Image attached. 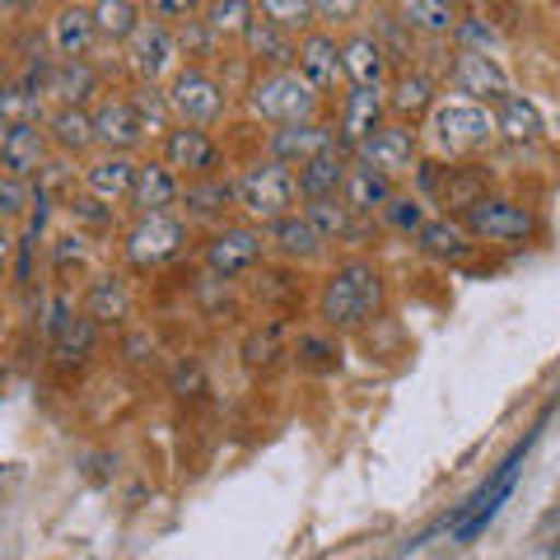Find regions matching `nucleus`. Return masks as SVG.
I'll list each match as a JSON object with an SVG mask.
<instances>
[{"label":"nucleus","mask_w":560,"mask_h":560,"mask_svg":"<svg viewBox=\"0 0 560 560\" xmlns=\"http://www.w3.org/2000/svg\"><path fill=\"white\" fill-rule=\"evenodd\" d=\"M383 308V276L374 261H341L331 267L323 290H318V318L327 331H355L364 323H374Z\"/></svg>","instance_id":"nucleus-1"},{"label":"nucleus","mask_w":560,"mask_h":560,"mask_svg":"<svg viewBox=\"0 0 560 560\" xmlns=\"http://www.w3.org/2000/svg\"><path fill=\"white\" fill-rule=\"evenodd\" d=\"M430 145L448 154V160H467V154H481L495 145V117L481 103H463V98H440L430 108L425 121Z\"/></svg>","instance_id":"nucleus-2"},{"label":"nucleus","mask_w":560,"mask_h":560,"mask_svg":"<svg viewBox=\"0 0 560 560\" xmlns=\"http://www.w3.org/2000/svg\"><path fill=\"white\" fill-rule=\"evenodd\" d=\"M234 206H238L253 224H261V230H267V224L294 215V206H300V183H294V173H290L285 164L261 160V164H253V168L238 173V183H234Z\"/></svg>","instance_id":"nucleus-3"},{"label":"nucleus","mask_w":560,"mask_h":560,"mask_svg":"<svg viewBox=\"0 0 560 560\" xmlns=\"http://www.w3.org/2000/svg\"><path fill=\"white\" fill-rule=\"evenodd\" d=\"M318 103H323V94L313 90L294 66L267 70V75L253 80V90H248L253 117L276 121V127H304V121H313V113H318Z\"/></svg>","instance_id":"nucleus-4"},{"label":"nucleus","mask_w":560,"mask_h":560,"mask_svg":"<svg viewBox=\"0 0 560 560\" xmlns=\"http://www.w3.org/2000/svg\"><path fill=\"white\" fill-rule=\"evenodd\" d=\"M523 458H528V440H523L510 458H504L495 471L486 477V486L471 495L467 504H458V514L448 518V537L458 541V547H467V541H477L490 523H495V514L504 510V500L514 495V486H518V471H523Z\"/></svg>","instance_id":"nucleus-5"},{"label":"nucleus","mask_w":560,"mask_h":560,"mask_svg":"<svg viewBox=\"0 0 560 560\" xmlns=\"http://www.w3.org/2000/svg\"><path fill=\"white\" fill-rule=\"evenodd\" d=\"M168 113L178 127H210V121H220L224 113V103H230V94H224V84L210 75V70L201 66H183V70H173V80H168Z\"/></svg>","instance_id":"nucleus-6"},{"label":"nucleus","mask_w":560,"mask_h":560,"mask_svg":"<svg viewBox=\"0 0 560 560\" xmlns=\"http://www.w3.org/2000/svg\"><path fill=\"white\" fill-rule=\"evenodd\" d=\"M463 230L481 243H528L537 234V215L523 201L481 191V197L463 210Z\"/></svg>","instance_id":"nucleus-7"},{"label":"nucleus","mask_w":560,"mask_h":560,"mask_svg":"<svg viewBox=\"0 0 560 560\" xmlns=\"http://www.w3.org/2000/svg\"><path fill=\"white\" fill-rule=\"evenodd\" d=\"M183 243H187V220H178L173 210H164V215H136V224L127 230V257L131 267L154 271L178 257Z\"/></svg>","instance_id":"nucleus-8"},{"label":"nucleus","mask_w":560,"mask_h":560,"mask_svg":"<svg viewBox=\"0 0 560 560\" xmlns=\"http://www.w3.org/2000/svg\"><path fill=\"white\" fill-rule=\"evenodd\" d=\"M448 84L463 94V103H500L504 94H514V84H510V70H504L490 51L481 47H463L458 57H453L448 66Z\"/></svg>","instance_id":"nucleus-9"},{"label":"nucleus","mask_w":560,"mask_h":560,"mask_svg":"<svg viewBox=\"0 0 560 560\" xmlns=\"http://www.w3.org/2000/svg\"><path fill=\"white\" fill-rule=\"evenodd\" d=\"M355 150H360V164H370L374 173H383V178H393V183L416 173V164H420V140L407 121H383V127L374 136H364Z\"/></svg>","instance_id":"nucleus-10"},{"label":"nucleus","mask_w":560,"mask_h":560,"mask_svg":"<svg viewBox=\"0 0 560 560\" xmlns=\"http://www.w3.org/2000/svg\"><path fill=\"white\" fill-rule=\"evenodd\" d=\"M261 257H267V234H261L257 224H224V230H215L206 243V267L220 280L248 276Z\"/></svg>","instance_id":"nucleus-11"},{"label":"nucleus","mask_w":560,"mask_h":560,"mask_svg":"<svg viewBox=\"0 0 560 560\" xmlns=\"http://www.w3.org/2000/svg\"><path fill=\"white\" fill-rule=\"evenodd\" d=\"M224 164V154L215 145V136L201 127H173L164 131V168L168 173H187L191 183L197 178H215V168Z\"/></svg>","instance_id":"nucleus-12"},{"label":"nucleus","mask_w":560,"mask_h":560,"mask_svg":"<svg viewBox=\"0 0 560 560\" xmlns=\"http://www.w3.org/2000/svg\"><path fill=\"white\" fill-rule=\"evenodd\" d=\"M173 61H178V43H173V33L160 24V20H140V28L131 33L127 43V66L136 70L140 84H160Z\"/></svg>","instance_id":"nucleus-13"},{"label":"nucleus","mask_w":560,"mask_h":560,"mask_svg":"<svg viewBox=\"0 0 560 560\" xmlns=\"http://www.w3.org/2000/svg\"><path fill=\"white\" fill-rule=\"evenodd\" d=\"M294 66H300V75H304L318 94L337 90V84L346 80V75H341V43L331 38V33H323V28H308L304 38L294 43Z\"/></svg>","instance_id":"nucleus-14"},{"label":"nucleus","mask_w":560,"mask_h":560,"mask_svg":"<svg viewBox=\"0 0 560 560\" xmlns=\"http://www.w3.org/2000/svg\"><path fill=\"white\" fill-rule=\"evenodd\" d=\"M47 168V131L38 121H24V127H0V173L10 178H33V173Z\"/></svg>","instance_id":"nucleus-15"},{"label":"nucleus","mask_w":560,"mask_h":560,"mask_svg":"<svg viewBox=\"0 0 560 560\" xmlns=\"http://www.w3.org/2000/svg\"><path fill=\"white\" fill-rule=\"evenodd\" d=\"M341 75L350 80V90H383L388 80V51L374 33H350L341 43Z\"/></svg>","instance_id":"nucleus-16"},{"label":"nucleus","mask_w":560,"mask_h":560,"mask_svg":"<svg viewBox=\"0 0 560 560\" xmlns=\"http://www.w3.org/2000/svg\"><path fill=\"white\" fill-rule=\"evenodd\" d=\"M90 121H94V145H103V154H131L145 140L127 98H103L90 113Z\"/></svg>","instance_id":"nucleus-17"},{"label":"nucleus","mask_w":560,"mask_h":560,"mask_svg":"<svg viewBox=\"0 0 560 560\" xmlns=\"http://www.w3.org/2000/svg\"><path fill=\"white\" fill-rule=\"evenodd\" d=\"M136 168H140V164L131 160V154H98L94 164H84V191H90L98 206L131 201Z\"/></svg>","instance_id":"nucleus-18"},{"label":"nucleus","mask_w":560,"mask_h":560,"mask_svg":"<svg viewBox=\"0 0 560 560\" xmlns=\"http://www.w3.org/2000/svg\"><path fill=\"white\" fill-rule=\"evenodd\" d=\"M416 248L425 253V257H434V261L463 267V261H471V253H477V243H471V234L463 230L458 220H448V215H430V220L416 230Z\"/></svg>","instance_id":"nucleus-19"},{"label":"nucleus","mask_w":560,"mask_h":560,"mask_svg":"<svg viewBox=\"0 0 560 560\" xmlns=\"http://www.w3.org/2000/svg\"><path fill=\"white\" fill-rule=\"evenodd\" d=\"M397 197V187L393 178H383V173H374L370 164H360V160H350L346 168V183H341V206L350 210V215H383V206H388Z\"/></svg>","instance_id":"nucleus-20"},{"label":"nucleus","mask_w":560,"mask_h":560,"mask_svg":"<svg viewBox=\"0 0 560 560\" xmlns=\"http://www.w3.org/2000/svg\"><path fill=\"white\" fill-rule=\"evenodd\" d=\"M327 150H337V131H327V127H318V121H304V127H280L276 136H271V160L276 164H308V160H318V154H327Z\"/></svg>","instance_id":"nucleus-21"},{"label":"nucleus","mask_w":560,"mask_h":560,"mask_svg":"<svg viewBox=\"0 0 560 560\" xmlns=\"http://www.w3.org/2000/svg\"><path fill=\"white\" fill-rule=\"evenodd\" d=\"M178 197H183V183H178V173L164 168V160H145L136 168V187H131L136 215H164Z\"/></svg>","instance_id":"nucleus-22"},{"label":"nucleus","mask_w":560,"mask_h":560,"mask_svg":"<svg viewBox=\"0 0 560 560\" xmlns=\"http://www.w3.org/2000/svg\"><path fill=\"white\" fill-rule=\"evenodd\" d=\"M51 38L66 61H84L98 43V24H94V5H66L57 20H51Z\"/></svg>","instance_id":"nucleus-23"},{"label":"nucleus","mask_w":560,"mask_h":560,"mask_svg":"<svg viewBox=\"0 0 560 560\" xmlns=\"http://www.w3.org/2000/svg\"><path fill=\"white\" fill-rule=\"evenodd\" d=\"M243 47H248V57L267 61L271 70H290L294 66V38L290 33H280L271 20H261L257 5H253V20L243 24Z\"/></svg>","instance_id":"nucleus-24"},{"label":"nucleus","mask_w":560,"mask_h":560,"mask_svg":"<svg viewBox=\"0 0 560 560\" xmlns=\"http://www.w3.org/2000/svg\"><path fill=\"white\" fill-rule=\"evenodd\" d=\"M495 136L504 140H514V145H533V140H541V113H537V103L533 98H523V94H504L495 103Z\"/></svg>","instance_id":"nucleus-25"},{"label":"nucleus","mask_w":560,"mask_h":560,"mask_svg":"<svg viewBox=\"0 0 560 560\" xmlns=\"http://www.w3.org/2000/svg\"><path fill=\"white\" fill-rule=\"evenodd\" d=\"M267 248L285 253V257H294V261H308V257H318L327 243H323V234L300 215V210H294V215L267 224Z\"/></svg>","instance_id":"nucleus-26"},{"label":"nucleus","mask_w":560,"mask_h":560,"mask_svg":"<svg viewBox=\"0 0 560 560\" xmlns=\"http://www.w3.org/2000/svg\"><path fill=\"white\" fill-rule=\"evenodd\" d=\"M346 168H350V160H346V150H327V154H318V160H308L304 168H300V197L304 201H327V197H337L341 191V183H346Z\"/></svg>","instance_id":"nucleus-27"},{"label":"nucleus","mask_w":560,"mask_h":560,"mask_svg":"<svg viewBox=\"0 0 560 560\" xmlns=\"http://www.w3.org/2000/svg\"><path fill=\"white\" fill-rule=\"evenodd\" d=\"M434 103L440 98H434V80L425 70H401V75L388 84V103H383V108L397 113V117H420V113L430 117Z\"/></svg>","instance_id":"nucleus-28"},{"label":"nucleus","mask_w":560,"mask_h":560,"mask_svg":"<svg viewBox=\"0 0 560 560\" xmlns=\"http://www.w3.org/2000/svg\"><path fill=\"white\" fill-rule=\"evenodd\" d=\"M378 127H383V90H350L346 113H341V140L346 145H360Z\"/></svg>","instance_id":"nucleus-29"},{"label":"nucleus","mask_w":560,"mask_h":560,"mask_svg":"<svg viewBox=\"0 0 560 560\" xmlns=\"http://www.w3.org/2000/svg\"><path fill=\"white\" fill-rule=\"evenodd\" d=\"M94 90H98V75H94L90 61H61L47 75V94H57L61 108H84V98Z\"/></svg>","instance_id":"nucleus-30"},{"label":"nucleus","mask_w":560,"mask_h":560,"mask_svg":"<svg viewBox=\"0 0 560 560\" xmlns=\"http://www.w3.org/2000/svg\"><path fill=\"white\" fill-rule=\"evenodd\" d=\"M178 201L187 206V220H220L224 210H230V201H234V187L215 173V178H197V183H187Z\"/></svg>","instance_id":"nucleus-31"},{"label":"nucleus","mask_w":560,"mask_h":560,"mask_svg":"<svg viewBox=\"0 0 560 560\" xmlns=\"http://www.w3.org/2000/svg\"><path fill=\"white\" fill-rule=\"evenodd\" d=\"M47 140L66 154H84L94 145V121L84 108H57L47 117Z\"/></svg>","instance_id":"nucleus-32"},{"label":"nucleus","mask_w":560,"mask_h":560,"mask_svg":"<svg viewBox=\"0 0 560 560\" xmlns=\"http://www.w3.org/2000/svg\"><path fill=\"white\" fill-rule=\"evenodd\" d=\"M127 308H131L127 280L121 276H98L90 285V313H84V318L90 323H117V318H127Z\"/></svg>","instance_id":"nucleus-33"},{"label":"nucleus","mask_w":560,"mask_h":560,"mask_svg":"<svg viewBox=\"0 0 560 560\" xmlns=\"http://www.w3.org/2000/svg\"><path fill=\"white\" fill-rule=\"evenodd\" d=\"M127 103H131V113H136L145 136H164L173 127V113H168V98H164L160 84H136V90L127 94Z\"/></svg>","instance_id":"nucleus-34"},{"label":"nucleus","mask_w":560,"mask_h":560,"mask_svg":"<svg viewBox=\"0 0 560 560\" xmlns=\"http://www.w3.org/2000/svg\"><path fill=\"white\" fill-rule=\"evenodd\" d=\"M397 14L407 28L434 33V38H440V33H458V24H463V14L453 5H440V0H411V5H401Z\"/></svg>","instance_id":"nucleus-35"},{"label":"nucleus","mask_w":560,"mask_h":560,"mask_svg":"<svg viewBox=\"0 0 560 560\" xmlns=\"http://www.w3.org/2000/svg\"><path fill=\"white\" fill-rule=\"evenodd\" d=\"M94 24L103 38L131 43V33L140 28V5H131V0H103V5H94Z\"/></svg>","instance_id":"nucleus-36"},{"label":"nucleus","mask_w":560,"mask_h":560,"mask_svg":"<svg viewBox=\"0 0 560 560\" xmlns=\"http://www.w3.org/2000/svg\"><path fill=\"white\" fill-rule=\"evenodd\" d=\"M257 14H261V20H271L280 33H290V38H294V33L304 38L308 24H313V5H308V0H267V5H257Z\"/></svg>","instance_id":"nucleus-37"},{"label":"nucleus","mask_w":560,"mask_h":560,"mask_svg":"<svg viewBox=\"0 0 560 560\" xmlns=\"http://www.w3.org/2000/svg\"><path fill=\"white\" fill-rule=\"evenodd\" d=\"M304 220L323 234V243L346 238V234H350V210H346L337 197H327V201H308V206H304Z\"/></svg>","instance_id":"nucleus-38"},{"label":"nucleus","mask_w":560,"mask_h":560,"mask_svg":"<svg viewBox=\"0 0 560 560\" xmlns=\"http://www.w3.org/2000/svg\"><path fill=\"white\" fill-rule=\"evenodd\" d=\"M43 103L33 90H0V127H24V121H38Z\"/></svg>","instance_id":"nucleus-39"},{"label":"nucleus","mask_w":560,"mask_h":560,"mask_svg":"<svg viewBox=\"0 0 560 560\" xmlns=\"http://www.w3.org/2000/svg\"><path fill=\"white\" fill-rule=\"evenodd\" d=\"M94 346V323L90 318H66L57 331V355L61 360H84Z\"/></svg>","instance_id":"nucleus-40"},{"label":"nucleus","mask_w":560,"mask_h":560,"mask_svg":"<svg viewBox=\"0 0 560 560\" xmlns=\"http://www.w3.org/2000/svg\"><path fill=\"white\" fill-rule=\"evenodd\" d=\"M383 220H388L393 230H401V234H416L430 215H425V206H420L416 197H393L388 206H383Z\"/></svg>","instance_id":"nucleus-41"},{"label":"nucleus","mask_w":560,"mask_h":560,"mask_svg":"<svg viewBox=\"0 0 560 560\" xmlns=\"http://www.w3.org/2000/svg\"><path fill=\"white\" fill-rule=\"evenodd\" d=\"M201 14H206L201 24H206L210 33H220V28H230V33H243V24L253 20V5H238V0H230V5H206Z\"/></svg>","instance_id":"nucleus-42"},{"label":"nucleus","mask_w":560,"mask_h":560,"mask_svg":"<svg viewBox=\"0 0 560 560\" xmlns=\"http://www.w3.org/2000/svg\"><path fill=\"white\" fill-rule=\"evenodd\" d=\"M28 210V187L20 178H10V173H0V224L20 220Z\"/></svg>","instance_id":"nucleus-43"},{"label":"nucleus","mask_w":560,"mask_h":560,"mask_svg":"<svg viewBox=\"0 0 560 560\" xmlns=\"http://www.w3.org/2000/svg\"><path fill=\"white\" fill-rule=\"evenodd\" d=\"M294 355H300L304 364H318V370H331V364H337L331 355H341V350L331 346L327 337H300V346H294Z\"/></svg>","instance_id":"nucleus-44"},{"label":"nucleus","mask_w":560,"mask_h":560,"mask_svg":"<svg viewBox=\"0 0 560 560\" xmlns=\"http://www.w3.org/2000/svg\"><path fill=\"white\" fill-rule=\"evenodd\" d=\"M70 261H75V267H84V261H90V248H84V238H80V234L57 238V271H61V276L70 271Z\"/></svg>","instance_id":"nucleus-45"},{"label":"nucleus","mask_w":560,"mask_h":560,"mask_svg":"<svg viewBox=\"0 0 560 560\" xmlns=\"http://www.w3.org/2000/svg\"><path fill=\"white\" fill-rule=\"evenodd\" d=\"M313 14H323V20H331V24H346L350 14H360V5H350V0H323V5H313Z\"/></svg>","instance_id":"nucleus-46"},{"label":"nucleus","mask_w":560,"mask_h":560,"mask_svg":"<svg viewBox=\"0 0 560 560\" xmlns=\"http://www.w3.org/2000/svg\"><path fill=\"white\" fill-rule=\"evenodd\" d=\"M10 253H14V234H10V224H0V280L10 271Z\"/></svg>","instance_id":"nucleus-47"},{"label":"nucleus","mask_w":560,"mask_h":560,"mask_svg":"<svg viewBox=\"0 0 560 560\" xmlns=\"http://www.w3.org/2000/svg\"><path fill=\"white\" fill-rule=\"evenodd\" d=\"M5 481H10V467H5V463H0V490H5Z\"/></svg>","instance_id":"nucleus-48"}]
</instances>
